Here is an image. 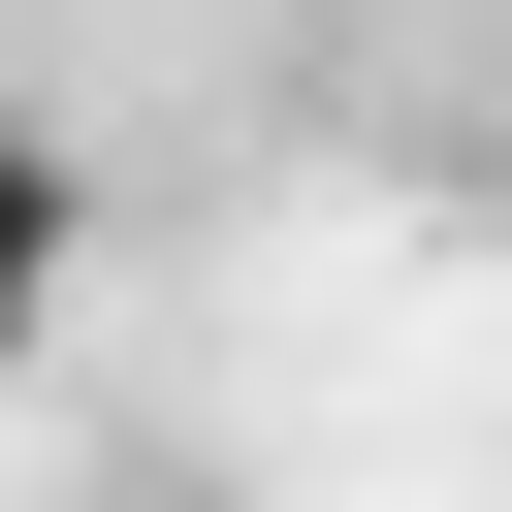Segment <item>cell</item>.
<instances>
[{
	"label": "cell",
	"instance_id": "1",
	"mask_svg": "<svg viewBox=\"0 0 512 512\" xmlns=\"http://www.w3.org/2000/svg\"><path fill=\"white\" fill-rule=\"evenodd\" d=\"M64 288H96V160H64V128H0V352H32Z\"/></svg>",
	"mask_w": 512,
	"mask_h": 512
}]
</instances>
